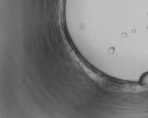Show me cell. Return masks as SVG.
I'll use <instances>...</instances> for the list:
<instances>
[{
    "label": "cell",
    "instance_id": "6da1fadb",
    "mask_svg": "<svg viewBox=\"0 0 148 118\" xmlns=\"http://www.w3.org/2000/svg\"><path fill=\"white\" fill-rule=\"evenodd\" d=\"M140 83L141 85L143 86H148V71L145 73L141 76L140 80Z\"/></svg>",
    "mask_w": 148,
    "mask_h": 118
}]
</instances>
